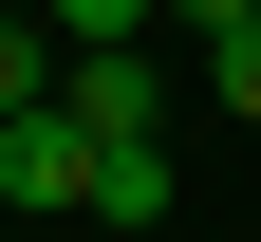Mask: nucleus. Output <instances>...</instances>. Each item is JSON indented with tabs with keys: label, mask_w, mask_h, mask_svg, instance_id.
I'll return each mask as SVG.
<instances>
[{
	"label": "nucleus",
	"mask_w": 261,
	"mask_h": 242,
	"mask_svg": "<svg viewBox=\"0 0 261 242\" xmlns=\"http://www.w3.org/2000/svg\"><path fill=\"white\" fill-rule=\"evenodd\" d=\"M0 205H93V130L56 112V93H38V112H0Z\"/></svg>",
	"instance_id": "f257e3e1"
},
{
	"label": "nucleus",
	"mask_w": 261,
	"mask_h": 242,
	"mask_svg": "<svg viewBox=\"0 0 261 242\" xmlns=\"http://www.w3.org/2000/svg\"><path fill=\"white\" fill-rule=\"evenodd\" d=\"M19 19H38V0H19Z\"/></svg>",
	"instance_id": "423d86ee"
},
{
	"label": "nucleus",
	"mask_w": 261,
	"mask_h": 242,
	"mask_svg": "<svg viewBox=\"0 0 261 242\" xmlns=\"http://www.w3.org/2000/svg\"><path fill=\"white\" fill-rule=\"evenodd\" d=\"M56 93V19H19V0H0V112H38Z\"/></svg>",
	"instance_id": "f03ea898"
},
{
	"label": "nucleus",
	"mask_w": 261,
	"mask_h": 242,
	"mask_svg": "<svg viewBox=\"0 0 261 242\" xmlns=\"http://www.w3.org/2000/svg\"><path fill=\"white\" fill-rule=\"evenodd\" d=\"M205 93H224V112L261 130V0H243V19H224V38H205Z\"/></svg>",
	"instance_id": "7ed1b4c3"
},
{
	"label": "nucleus",
	"mask_w": 261,
	"mask_h": 242,
	"mask_svg": "<svg viewBox=\"0 0 261 242\" xmlns=\"http://www.w3.org/2000/svg\"><path fill=\"white\" fill-rule=\"evenodd\" d=\"M56 38H168V19H149V0H38Z\"/></svg>",
	"instance_id": "20e7f679"
},
{
	"label": "nucleus",
	"mask_w": 261,
	"mask_h": 242,
	"mask_svg": "<svg viewBox=\"0 0 261 242\" xmlns=\"http://www.w3.org/2000/svg\"><path fill=\"white\" fill-rule=\"evenodd\" d=\"M149 19H168V38H224V19H243V0H149Z\"/></svg>",
	"instance_id": "39448f33"
}]
</instances>
